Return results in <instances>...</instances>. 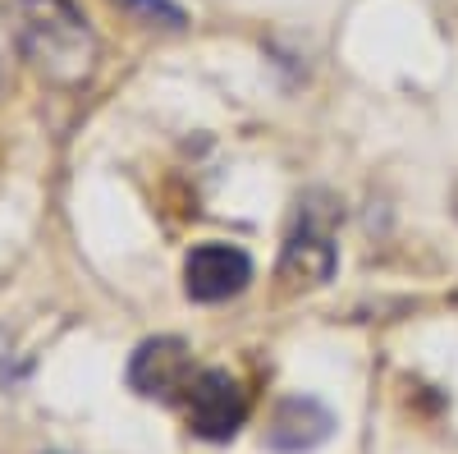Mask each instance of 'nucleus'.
Wrapping results in <instances>:
<instances>
[{
  "label": "nucleus",
  "instance_id": "6e6552de",
  "mask_svg": "<svg viewBox=\"0 0 458 454\" xmlns=\"http://www.w3.org/2000/svg\"><path fill=\"white\" fill-rule=\"evenodd\" d=\"M0 83H5V64H0Z\"/></svg>",
  "mask_w": 458,
  "mask_h": 454
},
{
  "label": "nucleus",
  "instance_id": "f257e3e1",
  "mask_svg": "<svg viewBox=\"0 0 458 454\" xmlns=\"http://www.w3.org/2000/svg\"><path fill=\"white\" fill-rule=\"evenodd\" d=\"M10 23L19 51L47 83L73 88L92 73L97 37L73 0H10Z\"/></svg>",
  "mask_w": 458,
  "mask_h": 454
},
{
  "label": "nucleus",
  "instance_id": "423d86ee",
  "mask_svg": "<svg viewBox=\"0 0 458 454\" xmlns=\"http://www.w3.org/2000/svg\"><path fill=\"white\" fill-rule=\"evenodd\" d=\"M330 276H335V244H330V235L302 225V230L284 244V257H280L284 289H321Z\"/></svg>",
  "mask_w": 458,
  "mask_h": 454
},
{
  "label": "nucleus",
  "instance_id": "20e7f679",
  "mask_svg": "<svg viewBox=\"0 0 458 454\" xmlns=\"http://www.w3.org/2000/svg\"><path fill=\"white\" fill-rule=\"evenodd\" d=\"M252 280V257L234 244H198L183 257V289L193 303H220L243 294Z\"/></svg>",
  "mask_w": 458,
  "mask_h": 454
},
{
  "label": "nucleus",
  "instance_id": "f03ea898",
  "mask_svg": "<svg viewBox=\"0 0 458 454\" xmlns=\"http://www.w3.org/2000/svg\"><path fill=\"white\" fill-rule=\"evenodd\" d=\"M183 413H188V427L202 441H229L248 418V395L225 367H207L188 386Z\"/></svg>",
  "mask_w": 458,
  "mask_h": 454
},
{
  "label": "nucleus",
  "instance_id": "39448f33",
  "mask_svg": "<svg viewBox=\"0 0 458 454\" xmlns=\"http://www.w3.org/2000/svg\"><path fill=\"white\" fill-rule=\"evenodd\" d=\"M335 432V413L312 399V395H289L276 404L271 427H266V445L276 454H308L317 445H326Z\"/></svg>",
  "mask_w": 458,
  "mask_h": 454
},
{
  "label": "nucleus",
  "instance_id": "7ed1b4c3",
  "mask_svg": "<svg viewBox=\"0 0 458 454\" xmlns=\"http://www.w3.org/2000/svg\"><path fill=\"white\" fill-rule=\"evenodd\" d=\"M193 354H188V345L179 335H157L147 339V345L133 349L129 358V386L142 395V399H183L188 386H193Z\"/></svg>",
  "mask_w": 458,
  "mask_h": 454
},
{
  "label": "nucleus",
  "instance_id": "0eeeda50",
  "mask_svg": "<svg viewBox=\"0 0 458 454\" xmlns=\"http://www.w3.org/2000/svg\"><path fill=\"white\" fill-rule=\"evenodd\" d=\"M120 10H129V14H138L142 23H151V28H170V32H179L183 23H188V14L174 5V0H114Z\"/></svg>",
  "mask_w": 458,
  "mask_h": 454
}]
</instances>
